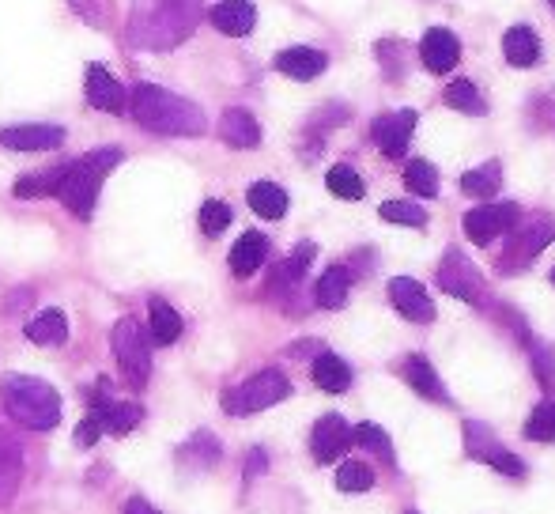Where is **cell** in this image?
<instances>
[{"instance_id":"cb8c5ba5","label":"cell","mask_w":555,"mask_h":514,"mask_svg":"<svg viewBox=\"0 0 555 514\" xmlns=\"http://www.w3.org/2000/svg\"><path fill=\"white\" fill-rule=\"evenodd\" d=\"M404 378H408V386L420 397H427V401H450L442 378L435 375V367H431L427 356H408V360H404Z\"/></svg>"},{"instance_id":"9c48e42d","label":"cell","mask_w":555,"mask_h":514,"mask_svg":"<svg viewBox=\"0 0 555 514\" xmlns=\"http://www.w3.org/2000/svg\"><path fill=\"white\" fill-rule=\"evenodd\" d=\"M438 284H442V292L446 295H457V299H465V303H476V299L484 295L480 273H476L457 250H450V254L442 257V265H438Z\"/></svg>"},{"instance_id":"83f0119b","label":"cell","mask_w":555,"mask_h":514,"mask_svg":"<svg viewBox=\"0 0 555 514\" xmlns=\"http://www.w3.org/2000/svg\"><path fill=\"white\" fill-rule=\"evenodd\" d=\"M246 201H250V208L261 220H280L287 212V193L276 182H253Z\"/></svg>"},{"instance_id":"3957f363","label":"cell","mask_w":555,"mask_h":514,"mask_svg":"<svg viewBox=\"0 0 555 514\" xmlns=\"http://www.w3.org/2000/svg\"><path fill=\"white\" fill-rule=\"evenodd\" d=\"M121 163L118 148H99V152L80 155L76 163H65L61 186H57V201L76 216V220H91L95 216V201L102 193L106 174Z\"/></svg>"},{"instance_id":"e575fe53","label":"cell","mask_w":555,"mask_h":514,"mask_svg":"<svg viewBox=\"0 0 555 514\" xmlns=\"http://www.w3.org/2000/svg\"><path fill=\"white\" fill-rule=\"evenodd\" d=\"M182 462H197L201 469L219 462V439L212 431H197L189 443L182 446Z\"/></svg>"},{"instance_id":"7dc6e473","label":"cell","mask_w":555,"mask_h":514,"mask_svg":"<svg viewBox=\"0 0 555 514\" xmlns=\"http://www.w3.org/2000/svg\"><path fill=\"white\" fill-rule=\"evenodd\" d=\"M408 514H416V511H408Z\"/></svg>"},{"instance_id":"ba28073f","label":"cell","mask_w":555,"mask_h":514,"mask_svg":"<svg viewBox=\"0 0 555 514\" xmlns=\"http://www.w3.org/2000/svg\"><path fill=\"white\" fill-rule=\"evenodd\" d=\"M91 416L102 424V431H110V435H125V431H133L136 424H140L144 409L133 405V401H118V397H110V382L99 378L95 397H91Z\"/></svg>"},{"instance_id":"30bf717a","label":"cell","mask_w":555,"mask_h":514,"mask_svg":"<svg viewBox=\"0 0 555 514\" xmlns=\"http://www.w3.org/2000/svg\"><path fill=\"white\" fill-rule=\"evenodd\" d=\"M65 144L61 125H4L0 129V148L12 152H53Z\"/></svg>"},{"instance_id":"ee69618b","label":"cell","mask_w":555,"mask_h":514,"mask_svg":"<svg viewBox=\"0 0 555 514\" xmlns=\"http://www.w3.org/2000/svg\"><path fill=\"white\" fill-rule=\"evenodd\" d=\"M121 514H163V511H155L148 499L133 496V499H125V511H121Z\"/></svg>"},{"instance_id":"44dd1931","label":"cell","mask_w":555,"mask_h":514,"mask_svg":"<svg viewBox=\"0 0 555 514\" xmlns=\"http://www.w3.org/2000/svg\"><path fill=\"white\" fill-rule=\"evenodd\" d=\"M182 337V314L170 307L167 299H152L148 303V341L167 348Z\"/></svg>"},{"instance_id":"e0dca14e","label":"cell","mask_w":555,"mask_h":514,"mask_svg":"<svg viewBox=\"0 0 555 514\" xmlns=\"http://www.w3.org/2000/svg\"><path fill=\"white\" fill-rule=\"evenodd\" d=\"M212 23H216V31H223V35L242 38L253 31L257 8H253V0H219L216 8H212Z\"/></svg>"},{"instance_id":"5bb4252c","label":"cell","mask_w":555,"mask_h":514,"mask_svg":"<svg viewBox=\"0 0 555 514\" xmlns=\"http://www.w3.org/2000/svg\"><path fill=\"white\" fill-rule=\"evenodd\" d=\"M23 480V443L8 428H0V507H8Z\"/></svg>"},{"instance_id":"f35d334b","label":"cell","mask_w":555,"mask_h":514,"mask_svg":"<svg viewBox=\"0 0 555 514\" xmlns=\"http://www.w3.org/2000/svg\"><path fill=\"white\" fill-rule=\"evenodd\" d=\"M231 227V205L227 201H204L201 205V231L208 239H216Z\"/></svg>"},{"instance_id":"8fae6325","label":"cell","mask_w":555,"mask_h":514,"mask_svg":"<svg viewBox=\"0 0 555 514\" xmlns=\"http://www.w3.org/2000/svg\"><path fill=\"white\" fill-rule=\"evenodd\" d=\"M416 110H397V114H382V118H374V129H370V137L374 144L382 148V155L389 159H401L408 152V140H412V129H416Z\"/></svg>"},{"instance_id":"6da1fadb","label":"cell","mask_w":555,"mask_h":514,"mask_svg":"<svg viewBox=\"0 0 555 514\" xmlns=\"http://www.w3.org/2000/svg\"><path fill=\"white\" fill-rule=\"evenodd\" d=\"M201 0H133L129 42L136 50H174L197 31Z\"/></svg>"},{"instance_id":"ac0fdd59","label":"cell","mask_w":555,"mask_h":514,"mask_svg":"<svg viewBox=\"0 0 555 514\" xmlns=\"http://www.w3.org/2000/svg\"><path fill=\"white\" fill-rule=\"evenodd\" d=\"M420 57L431 72H450L457 65V57H461V46H457V38L450 35V31L435 27V31H427V35H423Z\"/></svg>"},{"instance_id":"8992f818","label":"cell","mask_w":555,"mask_h":514,"mask_svg":"<svg viewBox=\"0 0 555 514\" xmlns=\"http://www.w3.org/2000/svg\"><path fill=\"white\" fill-rule=\"evenodd\" d=\"M114 356H118V367L125 382L133 386V390H144L148 386V375H152V341L144 337V329L136 326L133 318H121L118 326H114Z\"/></svg>"},{"instance_id":"f6af8a7d","label":"cell","mask_w":555,"mask_h":514,"mask_svg":"<svg viewBox=\"0 0 555 514\" xmlns=\"http://www.w3.org/2000/svg\"><path fill=\"white\" fill-rule=\"evenodd\" d=\"M552 284H555V269H552Z\"/></svg>"},{"instance_id":"4316f807","label":"cell","mask_w":555,"mask_h":514,"mask_svg":"<svg viewBox=\"0 0 555 514\" xmlns=\"http://www.w3.org/2000/svg\"><path fill=\"white\" fill-rule=\"evenodd\" d=\"M348 292H352V273H348L344 265H333V269L321 273L318 288H314V299H318V307H325V310H340L348 303Z\"/></svg>"},{"instance_id":"4dcf8cb0","label":"cell","mask_w":555,"mask_h":514,"mask_svg":"<svg viewBox=\"0 0 555 514\" xmlns=\"http://www.w3.org/2000/svg\"><path fill=\"white\" fill-rule=\"evenodd\" d=\"M61 174H65V163L61 167H50L42 174H27L16 182V197H57V186H61Z\"/></svg>"},{"instance_id":"74e56055","label":"cell","mask_w":555,"mask_h":514,"mask_svg":"<svg viewBox=\"0 0 555 514\" xmlns=\"http://www.w3.org/2000/svg\"><path fill=\"white\" fill-rule=\"evenodd\" d=\"M337 488L340 492H370L374 488V473L363 462H344L337 469Z\"/></svg>"},{"instance_id":"7402d4cb","label":"cell","mask_w":555,"mask_h":514,"mask_svg":"<svg viewBox=\"0 0 555 514\" xmlns=\"http://www.w3.org/2000/svg\"><path fill=\"white\" fill-rule=\"evenodd\" d=\"M552 239H555V220H533L522 235L514 239V250H510V257H506V265H510V269H518L522 261L537 257Z\"/></svg>"},{"instance_id":"ab89813d","label":"cell","mask_w":555,"mask_h":514,"mask_svg":"<svg viewBox=\"0 0 555 514\" xmlns=\"http://www.w3.org/2000/svg\"><path fill=\"white\" fill-rule=\"evenodd\" d=\"M378 216L389 223H404V227H423L427 223V212L420 205H412V201H386L378 208Z\"/></svg>"},{"instance_id":"d590c367","label":"cell","mask_w":555,"mask_h":514,"mask_svg":"<svg viewBox=\"0 0 555 514\" xmlns=\"http://www.w3.org/2000/svg\"><path fill=\"white\" fill-rule=\"evenodd\" d=\"M404 186L412 189L416 197H435V193H438V174H435V167H431L427 159H412V163L404 167Z\"/></svg>"},{"instance_id":"d4e9b609","label":"cell","mask_w":555,"mask_h":514,"mask_svg":"<svg viewBox=\"0 0 555 514\" xmlns=\"http://www.w3.org/2000/svg\"><path fill=\"white\" fill-rule=\"evenodd\" d=\"M310 375H314V382H318L325 394H344L352 386V367L340 360L337 352H318Z\"/></svg>"},{"instance_id":"7bdbcfd3","label":"cell","mask_w":555,"mask_h":514,"mask_svg":"<svg viewBox=\"0 0 555 514\" xmlns=\"http://www.w3.org/2000/svg\"><path fill=\"white\" fill-rule=\"evenodd\" d=\"M265 450H250V462H246V484L257 480V473H265Z\"/></svg>"},{"instance_id":"5b68a950","label":"cell","mask_w":555,"mask_h":514,"mask_svg":"<svg viewBox=\"0 0 555 514\" xmlns=\"http://www.w3.org/2000/svg\"><path fill=\"white\" fill-rule=\"evenodd\" d=\"M287 394H291L287 375L284 371H276V367H269V371H257V375L246 378L242 386H235L231 394L223 397V409L231 412V416H250V412L280 405Z\"/></svg>"},{"instance_id":"484cf974","label":"cell","mask_w":555,"mask_h":514,"mask_svg":"<svg viewBox=\"0 0 555 514\" xmlns=\"http://www.w3.org/2000/svg\"><path fill=\"white\" fill-rule=\"evenodd\" d=\"M27 341L31 344H61L68 337V318H65V310H57V307H46V310H38L31 322H27Z\"/></svg>"},{"instance_id":"7a4b0ae2","label":"cell","mask_w":555,"mask_h":514,"mask_svg":"<svg viewBox=\"0 0 555 514\" xmlns=\"http://www.w3.org/2000/svg\"><path fill=\"white\" fill-rule=\"evenodd\" d=\"M129 110L148 133H159V137H201L208 129L201 106L155 84H136L129 95Z\"/></svg>"},{"instance_id":"bcb514c9","label":"cell","mask_w":555,"mask_h":514,"mask_svg":"<svg viewBox=\"0 0 555 514\" xmlns=\"http://www.w3.org/2000/svg\"><path fill=\"white\" fill-rule=\"evenodd\" d=\"M548 4H552V8H555V0H548Z\"/></svg>"},{"instance_id":"ffe728a7","label":"cell","mask_w":555,"mask_h":514,"mask_svg":"<svg viewBox=\"0 0 555 514\" xmlns=\"http://www.w3.org/2000/svg\"><path fill=\"white\" fill-rule=\"evenodd\" d=\"M269 257V239L261 231H246L242 239L231 246V273L235 276H253Z\"/></svg>"},{"instance_id":"2e32d148","label":"cell","mask_w":555,"mask_h":514,"mask_svg":"<svg viewBox=\"0 0 555 514\" xmlns=\"http://www.w3.org/2000/svg\"><path fill=\"white\" fill-rule=\"evenodd\" d=\"M219 137H223V144H231V148H257L261 144V125H257V118H253L250 110L231 106L219 118Z\"/></svg>"},{"instance_id":"8d00e7d4","label":"cell","mask_w":555,"mask_h":514,"mask_svg":"<svg viewBox=\"0 0 555 514\" xmlns=\"http://www.w3.org/2000/svg\"><path fill=\"white\" fill-rule=\"evenodd\" d=\"M352 443H359L363 450L378 454L386 465H393V443H389V435L378 424H359V428H352Z\"/></svg>"},{"instance_id":"4fadbf2b","label":"cell","mask_w":555,"mask_h":514,"mask_svg":"<svg viewBox=\"0 0 555 514\" xmlns=\"http://www.w3.org/2000/svg\"><path fill=\"white\" fill-rule=\"evenodd\" d=\"M389 299H393V307L401 310L408 322H435V303H431V295H427L420 280L393 276L389 280Z\"/></svg>"},{"instance_id":"52a82bcc","label":"cell","mask_w":555,"mask_h":514,"mask_svg":"<svg viewBox=\"0 0 555 514\" xmlns=\"http://www.w3.org/2000/svg\"><path fill=\"white\" fill-rule=\"evenodd\" d=\"M514 223H518V205L503 201V205H480V208H472V212H465L461 227H465V235H469L476 246H488V242H495L499 235H506Z\"/></svg>"},{"instance_id":"277c9868","label":"cell","mask_w":555,"mask_h":514,"mask_svg":"<svg viewBox=\"0 0 555 514\" xmlns=\"http://www.w3.org/2000/svg\"><path fill=\"white\" fill-rule=\"evenodd\" d=\"M0 397L8 416L31 431H53L61 424V397L50 382L31 375H4L0 382Z\"/></svg>"},{"instance_id":"1f68e13d","label":"cell","mask_w":555,"mask_h":514,"mask_svg":"<svg viewBox=\"0 0 555 514\" xmlns=\"http://www.w3.org/2000/svg\"><path fill=\"white\" fill-rule=\"evenodd\" d=\"M446 103L461 110V114H488V103L480 99V87L472 84V80H454V84L446 87Z\"/></svg>"},{"instance_id":"9a60e30c","label":"cell","mask_w":555,"mask_h":514,"mask_svg":"<svg viewBox=\"0 0 555 514\" xmlns=\"http://www.w3.org/2000/svg\"><path fill=\"white\" fill-rule=\"evenodd\" d=\"M87 103L95 106V110H106V114H125L129 95L102 65H91L87 69Z\"/></svg>"},{"instance_id":"7c38bea8","label":"cell","mask_w":555,"mask_h":514,"mask_svg":"<svg viewBox=\"0 0 555 514\" xmlns=\"http://www.w3.org/2000/svg\"><path fill=\"white\" fill-rule=\"evenodd\" d=\"M348 446H352V428H348V420H344V416L329 412V416H321L318 424H314V435H310L314 462H321V465L337 462Z\"/></svg>"},{"instance_id":"b9f144b4","label":"cell","mask_w":555,"mask_h":514,"mask_svg":"<svg viewBox=\"0 0 555 514\" xmlns=\"http://www.w3.org/2000/svg\"><path fill=\"white\" fill-rule=\"evenodd\" d=\"M99 435H102V424L87 412L84 420H80V428H76V446H80V450H91V446L99 443Z\"/></svg>"},{"instance_id":"d6986e66","label":"cell","mask_w":555,"mask_h":514,"mask_svg":"<svg viewBox=\"0 0 555 514\" xmlns=\"http://www.w3.org/2000/svg\"><path fill=\"white\" fill-rule=\"evenodd\" d=\"M325 65H329V57L321 50H310V46H291V50L276 53V69L291 80H314L325 72Z\"/></svg>"},{"instance_id":"f1b7e54d","label":"cell","mask_w":555,"mask_h":514,"mask_svg":"<svg viewBox=\"0 0 555 514\" xmlns=\"http://www.w3.org/2000/svg\"><path fill=\"white\" fill-rule=\"evenodd\" d=\"M499 182H503V167L491 159V163H484V167H476V171L461 174V189L469 193V197H495V189H499Z\"/></svg>"},{"instance_id":"60d3db41","label":"cell","mask_w":555,"mask_h":514,"mask_svg":"<svg viewBox=\"0 0 555 514\" xmlns=\"http://www.w3.org/2000/svg\"><path fill=\"white\" fill-rule=\"evenodd\" d=\"M480 462H488L491 469H495V473H503V477H514V480L525 477V462H522V458H514V454H510V450H503L499 443L491 446Z\"/></svg>"},{"instance_id":"836d02e7","label":"cell","mask_w":555,"mask_h":514,"mask_svg":"<svg viewBox=\"0 0 555 514\" xmlns=\"http://www.w3.org/2000/svg\"><path fill=\"white\" fill-rule=\"evenodd\" d=\"M314 254H318V250H314V242H299V250H295V254L287 257L284 265L276 269V280H272V288H284V284H299V280H303V273H306V265L314 261Z\"/></svg>"},{"instance_id":"d6a6232c","label":"cell","mask_w":555,"mask_h":514,"mask_svg":"<svg viewBox=\"0 0 555 514\" xmlns=\"http://www.w3.org/2000/svg\"><path fill=\"white\" fill-rule=\"evenodd\" d=\"M525 439L533 443H555V401H540L525 420Z\"/></svg>"},{"instance_id":"603a6c76","label":"cell","mask_w":555,"mask_h":514,"mask_svg":"<svg viewBox=\"0 0 555 514\" xmlns=\"http://www.w3.org/2000/svg\"><path fill=\"white\" fill-rule=\"evenodd\" d=\"M503 53L514 69H533L540 57V38L533 27H510L503 35Z\"/></svg>"},{"instance_id":"f546056e","label":"cell","mask_w":555,"mask_h":514,"mask_svg":"<svg viewBox=\"0 0 555 514\" xmlns=\"http://www.w3.org/2000/svg\"><path fill=\"white\" fill-rule=\"evenodd\" d=\"M325 186H329V193L333 197H340V201H359L363 193H367V186H363V178L348 167V163H337L333 171L325 174Z\"/></svg>"}]
</instances>
